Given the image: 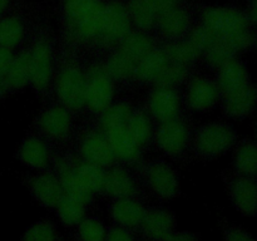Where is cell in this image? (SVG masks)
<instances>
[{
  "instance_id": "cell-9",
  "label": "cell",
  "mask_w": 257,
  "mask_h": 241,
  "mask_svg": "<svg viewBox=\"0 0 257 241\" xmlns=\"http://www.w3.org/2000/svg\"><path fill=\"white\" fill-rule=\"evenodd\" d=\"M30 190L34 197L45 207H57L64 193L59 180L53 173H40L30 180Z\"/></svg>"
},
{
  "instance_id": "cell-32",
  "label": "cell",
  "mask_w": 257,
  "mask_h": 241,
  "mask_svg": "<svg viewBox=\"0 0 257 241\" xmlns=\"http://www.w3.org/2000/svg\"><path fill=\"white\" fill-rule=\"evenodd\" d=\"M235 167L246 177L253 176L257 170V153L253 143H243L238 147L235 155Z\"/></svg>"
},
{
  "instance_id": "cell-33",
  "label": "cell",
  "mask_w": 257,
  "mask_h": 241,
  "mask_svg": "<svg viewBox=\"0 0 257 241\" xmlns=\"http://www.w3.org/2000/svg\"><path fill=\"white\" fill-rule=\"evenodd\" d=\"M23 38V25L17 18L0 20V47L5 49L17 47Z\"/></svg>"
},
{
  "instance_id": "cell-40",
  "label": "cell",
  "mask_w": 257,
  "mask_h": 241,
  "mask_svg": "<svg viewBox=\"0 0 257 241\" xmlns=\"http://www.w3.org/2000/svg\"><path fill=\"white\" fill-rule=\"evenodd\" d=\"M187 77V68L180 64H168L155 80L157 87L172 88Z\"/></svg>"
},
{
  "instance_id": "cell-30",
  "label": "cell",
  "mask_w": 257,
  "mask_h": 241,
  "mask_svg": "<svg viewBox=\"0 0 257 241\" xmlns=\"http://www.w3.org/2000/svg\"><path fill=\"white\" fill-rule=\"evenodd\" d=\"M136 64L137 63L135 60H132L124 53L119 50V52L114 53L109 58V60L107 63V67H105V70H107L110 78L122 80L131 78L135 74Z\"/></svg>"
},
{
  "instance_id": "cell-46",
  "label": "cell",
  "mask_w": 257,
  "mask_h": 241,
  "mask_svg": "<svg viewBox=\"0 0 257 241\" xmlns=\"http://www.w3.org/2000/svg\"><path fill=\"white\" fill-rule=\"evenodd\" d=\"M225 240L226 241H256L250 233L246 231L241 230L237 227L227 228L225 232Z\"/></svg>"
},
{
  "instance_id": "cell-44",
  "label": "cell",
  "mask_w": 257,
  "mask_h": 241,
  "mask_svg": "<svg viewBox=\"0 0 257 241\" xmlns=\"http://www.w3.org/2000/svg\"><path fill=\"white\" fill-rule=\"evenodd\" d=\"M143 2L153 10L156 15H161L167 12V10L175 8L176 0H143Z\"/></svg>"
},
{
  "instance_id": "cell-27",
  "label": "cell",
  "mask_w": 257,
  "mask_h": 241,
  "mask_svg": "<svg viewBox=\"0 0 257 241\" xmlns=\"http://www.w3.org/2000/svg\"><path fill=\"white\" fill-rule=\"evenodd\" d=\"M153 50V42L150 37L142 34V33H132L128 34L122 40L120 52L124 53L127 57L135 60L136 63L140 62L143 57Z\"/></svg>"
},
{
  "instance_id": "cell-18",
  "label": "cell",
  "mask_w": 257,
  "mask_h": 241,
  "mask_svg": "<svg viewBox=\"0 0 257 241\" xmlns=\"http://www.w3.org/2000/svg\"><path fill=\"white\" fill-rule=\"evenodd\" d=\"M39 127L52 138H64L70 130V115L65 108L53 107L39 118Z\"/></svg>"
},
{
  "instance_id": "cell-1",
  "label": "cell",
  "mask_w": 257,
  "mask_h": 241,
  "mask_svg": "<svg viewBox=\"0 0 257 241\" xmlns=\"http://www.w3.org/2000/svg\"><path fill=\"white\" fill-rule=\"evenodd\" d=\"M87 78L74 64H68L60 70L57 79V94L65 107L80 109L85 104Z\"/></svg>"
},
{
  "instance_id": "cell-31",
  "label": "cell",
  "mask_w": 257,
  "mask_h": 241,
  "mask_svg": "<svg viewBox=\"0 0 257 241\" xmlns=\"http://www.w3.org/2000/svg\"><path fill=\"white\" fill-rule=\"evenodd\" d=\"M125 128L138 146L147 143L150 141L151 135H152V125H151L150 118L142 112L131 115L130 120L125 125Z\"/></svg>"
},
{
  "instance_id": "cell-19",
  "label": "cell",
  "mask_w": 257,
  "mask_h": 241,
  "mask_svg": "<svg viewBox=\"0 0 257 241\" xmlns=\"http://www.w3.org/2000/svg\"><path fill=\"white\" fill-rule=\"evenodd\" d=\"M103 190L115 198H131L137 193V187L130 173L123 168H113L105 175Z\"/></svg>"
},
{
  "instance_id": "cell-8",
  "label": "cell",
  "mask_w": 257,
  "mask_h": 241,
  "mask_svg": "<svg viewBox=\"0 0 257 241\" xmlns=\"http://www.w3.org/2000/svg\"><path fill=\"white\" fill-rule=\"evenodd\" d=\"M140 226L146 237L153 241H165L173 232L175 218L168 211L152 208L146 210Z\"/></svg>"
},
{
  "instance_id": "cell-49",
  "label": "cell",
  "mask_w": 257,
  "mask_h": 241,
  "mask_svg": "<svg viewBox=\"0 0 257 241\" xmlns=\"http://www.w3.org/2000/svg\"><path fill=\"white\" fill-rule=\"evenodd\" d=\"M8 2H9V0H0V14L5 10V8H7L8 5Z\"/></svg>"
},
{
  "instance_id": "cell-6",
  "label": "cell",
  "mask_w": 257,
  "mask_h": 241,
  "mask_svg": "<svg viewBox=\"0 0 257 241\" xmlns=\"http://www.w3.org/2000/svg\"><path fill=\"white\" fill-rule=\"evenodd\" d=\"M30 54V83L38 90H45L53 74L52 50L49 44L40 40L33 47Z\"/></svg>"
},
{
  "instance_id": "cell-13",
  "label": "cell",
  "mask_w": 257,
  "mask_h": 241,
  "mask_svg": "<svg viewBox=\"0 0 257 241\" xmlns=\"http://www.w3.org/2000/svg\"><path fill=\"white\" fill-rule=\"evenodd\" d=\"M231 197L233 205L241 213L253 216L256 213L257 187L255 181L248 177H240L231 183Z\"/></svg>"
},
{
  "instance_id": "cell-28",
  "label": "cell",
  "mask_w": 257,
  "mask_h": 241,
  "mask_svg": "<svg viewBox=\"0 0 257 241\" xmlns=\"http://www.w3.org/2000/svg\"><path fill=\"white\" fill-rule=\"evenodd\" d=\"M132 115V108L127 103H117L109 105L103 110L102 126L105 131H112L114 128L125 127Z\"/></svg>"
},
{
  "instance_id": "cell-39",
  "label": "cell",
  "mask_w": 257,
  "mask_h": 241,
  "mask_svg": "<svg viewBox=\"0 0 257 241\" xmlns=\"http://www.w3.org/2000/svg\"><path fill=\"white\" fill-rule=\"evenodd\" d=\"M107 230L95 218H85L79 222L78 238L79 241H104Z\"/></svg>"
},
{
  "instance_id": "cell-16",
  "label": "cell",
  "mask_w": 257,
  "mask_h": 241,
  "mask_svg": "<svg viewBox=\"0 0 257 241\" xmlns=\"http://www.w3.org/2000/svg\"><path fill=\"white\" fill-rule=\"evenodd\" d=\"M146 208L132 198H119L110 207L113 220L122 228H135L141 225Z\"/></svg>"
},
{
  "instance_id": "cell-34",
  "label": "cell",
  "mask_w": 257,
  "mask_h": 241,
  "mask_svg": "<svg viewBox=\"0 0 257 241\" xmlns=\"http://www.w3.org/2000/svg\"><path fill=\"white\" fill-rule=\"evenodd\" d=\"M163 52L168 60L173 62V64L185 65V67L192 63L200 55V50L193 47L190 42L173 43V44L167 45Z\"/></svg>"
},
{
  "instance_id": "cell-23",
  "label": "cell",
  "mask_w": 257,
  "mask_h": 241,
  "mask_svg": "<svg viewBox=\"0 0 257 241\" xmlns=\"http://www.w3.org/2000/svg\"><path fill=\"white\" fill-rule=\"evenodd\" d=\"M19 157L25 165L37 170H43L49 162V152L44 143L38 138H28L19 150Z\"/></svg>"
},
{
  "instance_id": "cell-26",
  "label": "cell",
  "mask_w": 257,
  "mask_h": 241,
  "mask_svg": "<svg viewBox=\"0 0 257 241\" xmlns=\"http://www.w3.org/2000/svg\"><path fill=\"white\" fill-rule=\"evenodd\" d=\"M103 17H104V7L100 3H97L89 12L85 13L75 23L80 37L84 38V39L98 37L102 32Z\"/></svg>"
},
{
  "instance_id": "cell-35",
  "label": "cell",
  "mask_w": 257,
  "mask_h": 241,
  "mask_svg": "<svg viewBox=\"0 0 257 241\" xmlns=\"http://www.w3.org/2000/svg\"><path fill=\"white\" fill-rule=\"evenodd\" d=\"M57 211L62 222L67 226L78 225L84 217V205L67 196L58 203Z\"/></svg>"
},
{
  "instance_id": "cell-29",
  "label": "cell",
  "mask_w": 257,
  "mask_h": 241,
  "mask_svg": "<svg viewBox=\"0 0 257 241\" xmlns=\"http://www.w3.org/2000/svg\"><path fill=\"white\" fill-rule=\"evenodd\" d=\"M74 171L78 177H79V180L87 186L88 190L92 191V192L103 190L105 173L102 170V167L84 161V162L79 163Z\"/></svg>"
},
{
  "instance_id": "cell-45",
  "label": "cell",
  "mask_w": 257,
  "mask_h": 241,
  "mask_svg": "<svg viewBox=\"0 0 257 241\" xmlns=\"http://www.w3.org/2000/svg\"><path fill=\"white\" fill-rule=\"evenodd\" d=\"M104 241H135V238L125 228L112 227L105 232Z\"/></svg>"
},
{
  "instance_id": "cell-21",
  "label": "cell",
  "mask_w": 257,
  "mask_h": 241,
  "mask_svg": "<svg viewBox=\"0 0 257 241\" xmlns=\"http://www.w3.org/2000/svg\"><path fill=\"white\" fill-rule=\"evenodd\" d=\"M107 140L117 157L124 161H136L140 157V146L133 141L125 127L108 131Z\"/></svg>"
},
{
  "instance_id": "cell-47",
  "label": "cell",
  "mask_w": 257,
  "mask_h": 241,
  "mask_svg": "<svg viewBox=\"0 0 257 241\" xmlns=\"http://www.w3.org/2000/svg\"><path fill=\"white\" fill-rule=\"evenodd\" d=\"M13 54L9 49H5V48L0 47V79L3 80V78H5L8 69L10 67V63L13 60Z\"/></svg>"
},
{
  "instance_id": "cell-10",
  "label": "cell",
  "mask_w": 257,
  "mask_h": 241,
  "mask_svg": "<svg viewBox=\"0 0 257 241\" xmlns=\"http://www.w3.org/2000/svg\"><path fill=\"white\" fill-rule=\"evenodd\" d=\"M148 183L151 188L162 198H171L178 191L177 176L172 168L163 162H156L148 167Z\"/></svg>"
},
{
  "instance_id": "cell-50",
  "label": "cell",
  "mask_w": 257,
  "mask_h": 241,
  "mask_svg": "<svg viewBox=\"0 0 257 241\" xmlns=\"http://www.w3.org/2000/svg\"><path fill=\"white\" fill-rule=\"evenodd\" d=\"M0 84H2V79H0Z\"/></svg>"
},
{
  "instance_id": "cell-3",
  "label": "cell",
  "mask_w": 257,
  "mask_h": 241,
  "mask_svg": "<svg viewBox=\"0 0 257 241\" xmlns=\"http://www.w3.org/2000/svg\"><path fill=\"white\" fill-rule=\"evenodd\" d=\"M113 99L112 78L105 67L94 65L89 69L85 88V103L93 112H103Z\"/></svg>"
},
{
  "instance_id": "cell-11",
  "label": "cell",
  "mask_w": 257,
  "mask_h": 241,
  "mask_svg": "<svg viewBox=\"0 0 257 241\" xmlns=\"http://www.w3.org/2000/svg\"><path fill=\"white\" fill-rule=\"evenodd\" d=\"M180 109V97L172 88L157 87L150 97V110L158 120L176 119Z\"/></svg>"
},
{
  "instance_id": "cell-38",
  "label": "cell",
  "mask_w": 257,
  "mask_h": 241,
  "mask_svg": "<svg viewBox=\"0 0 257 241\" xmlns=\"http://www.w3.org/2000/svg\"><path fill=\"white\" fill-rule=\"evenodd\" d=\"M57 232L50 221H40L30 226L23 235L22 241H57Z\"/></svg>"
},
{
  "instance_id": "cell-14",
  "label": "cell",
  "mask_w": 257,
  "mask_h": 241,
  "mask_svg": "<svg viewBox=\"0 0 257 241\" xmlns=\"http://www.w3.org/2000/svg\"><path fill=\"white\" fill-rule=\"evenodd\" d=\"M55 166H57L58 171H59V182L63 188L64 196L73 198V200L78 201V202L83 203V205L89 202L92 200L93 192L88 190L87 186L79 180L75 171L70 168L67 165V162L62 160L58 161Z\"/></svg>"
},
{
  "instance_id": "cell-48",
  "label": "cell",
  "mask_w": 257,
  "mask_h": 241,
  "mask_svg": "<svg viewBox=\"0 0 257 241\" xmlns=\"http://www.w3.org/2000/svg\"><path fill=\"white\" fill-rule=\"evenodd\" d=\"M165 241H197V238L190 232H172Z\"/></svg>"
},
{
  "instance_id": "cell-12",
  "label": "cell",
  "mask_w": 257,
  "mask_h": 241,
  "mask_svg": "<svg viewBox=\"0 0 257 241\" xmlns=\"http://www.w3.org/2000/svg\"><path fill=\"white\" fill-rule=\"evenodd\" d=\"M80 151L85 162L93 163L99 167L112 165L115 157L108 140L100 133L87 135V137L83 140Z\"/></svg>"
},
{
  "instance_id": "cell-43",
  "label": "cell",
  "mask_w": 257,
  "mask_h": 241,
  "mask_svg": "<svg viewBox=\"0 0 257 241\" xmlns=\"http://www.w3.org/2000/svg\"><path fill=\"white\" fill-rule=\"evenodd\" d=\"M221 39H225L231 45V48L235 52H237V50L247 49V48H250L252 45L253 35L247 29H245L240 30L237 33H233V34L228 35L226 38H221Z\"/></svg>"
},
{
  "instance_id": "cell-15",
  "label": "cell",
  "mask_w": 257,
  "mask_h": 241,
  "mask_svg": "<svg viewBox=\"0 0 257 241\" xmlns=\"http://www.w3.org/2000/svg\"><path fill=\"white\" fill-rule=\"evenodd\" d=\"M218 98V88L211 80L195 78L188 88V104L195 110H205L212 107Z\"/></svg>"
},
{
  "instance_id": "cell-22",
  "label": "cell",
  "mask_w": 257,
  "mask_h": 241,
  "mask_svg": "<svg viewBox=\"0 0 257 241\" xmlns=\"http://www.w3.org/2000/svg\"><path fill=\"white\" fill-rule=\"evenodd\" d=\"M170 60L163 50H155L148 53L136 64L135 74L145 82H155L158 75L168 65Z\"/></svg>"
},
{
  "instance_id": "cell-25",
  "label": "cell",
  "mask_w": 257,
  "mask_h": 241,
  "mask_svg": "<svg viewBox=\"0 0 257 241\" xmlns=\"http://www.w3.org/2000/svg\"><path fill=\"white\" fill-rule=\"evenodd\" d=\"M5 82L10 88L19 89L30 82V54L23 52L13 58L10 67L5 74Z\"/></svg>"
},
{
  "instance_id": "cell-41",
  "label": "cell",
  "mask_w": 257,
  "mask_h": 241,
  "mask_svg": "<svg viewBox=\"0 0 257 241\" xmlns=\"http://www.w3.org/2000/svg\"><path fill=\"white\" fill-rule=\"evenodd\" d=\"M218 39L220 38L210 28L202 25V27H198L195 30H192L190 37V43L201 52V50H207Z\"/></svg>"
},
{
  "instance_id": "cell-7",
  "label": "cell",
  "mask_w": 257,
  "mask_h": 241,
  "mask_svg": "<svg viewBox=\"0 0 257 241\" xmlns=\"http://www.w3.org/2000/svg\"><path fill=\"white\" fill-rule=\"evenodd\" d=\"M188 141V132L181 120L171 119L162 122L157 131V143L167 155L177 156L185 150Z\"/></svg>"
},
{
  "instance_id": "cell-2",
  "label": "cell",
  "mask_w": 257,
  "mask_h": 241,
  "mask_svg": "<svg viewBox=\"0 0 257 241\" xmlns=\"http://www.w3.org/2000/svg\"><path fill=\"white\" fill-rule=\"evenodd\" d=\"M235 131L223 123H210L200 130L196 137V148L206 157L221 155L235 143Z\"/></svg>"
},
{
  "instance_id": "cell-5",
  "label": "cell",
  "mask_w": 257,
  "mask_h": 241,
  "mask_svg": "<svg viewBox=\"0 0 257 241\" xmlns=\"http://www.w3.org/2000/svg\"><path fill=\"white\" fill-rule=\"evenodd\" d=\"M131 24L127 9L119 3H112L104 7L102 32L98 35L99 42L109 45L123 40L130 34Z\"/></svg>"
},
{
  "instance_id": "cell-42",
  "label": "cell",
  "mask_w": 257,
  "mask_h": 241,
  "mask_svg": "<svg viewBox=\"0 0 257 241\" xmlns=\"http://www.w3.org/2000/svg\"><path fill=\"white\" fill-rule=\"evenodd\" d=\"M97 3L98 0H65V14L70 20L77 23Z\"/></svg>"
},
{
  "instance_id": "cell-20",
  "label": "cell",
  "mask_w": 257,
  "mask_h": 241,
  "mask_svg": "<svg viewBox=\"0 0 257 241\" xmlns=\"http://www.w3.org/2000/svg\"><path fill=\"white\" fill-rule=\"evenodd\" d=\"M256 105V90L251 85L226 95L225 112L235 118H242L250 114Z\"/></svg>"
},
{
  "instance_id": "cell-17",
  "label": "cell",
  "mask_w": 257,
  "mask_h": 241,
  "mask_svg": "<svg viewBox=\"0 0 257 241\" xmlns=\"http://www.w3.org/2000/svg\"><path fill=\"white\" fill-rule=\"evenodd\" d=\"M246 85H248V73L240 62L232 59L220 68L218 89L226 95L237 92Z\"/></svg>"
},
{
  "instance_id": "cell-24",
  "label": "cell",
  "mask_w": 257,
  "mask_h": 241,
  "mask_svg": "<svg viewBox=\"0 0 257 241\" xmlns=\"http://www.w3.org/2000/svg\"><path fill=\"white\" fill-rule=\"evenodd\" d=\"M158 24L163 35L168 38H177L187 30L190 25V17L183 9L172 8L160 15Z\"/></svg>"
},
{
  "instance_id": "cell-4",
  "label": "cell",
  "mask_w": 257,
  "mask_h": 241,
  "mask_svg": "<svg viewBox=\"0 0 257 241\" xmlns=\"http://www.w3.org/2000/svg\"><path fill=\"white\" fill-rule=\"evenodd\" d=\"M203 22L218 38H226L247 29V19L242 13L228 8H210L203 13Z\"/></svg>"
},
{
  "instance_id": "cell-36",
  "label": "cell",
  "mask_w": 257,
  "mask_h": 241,
  "mask_svg": "<svg viewBox=\"0 0 257 241\" xmlns=\"http://www.w3.org/2000/svg\"><path fill=\"white\" fill-rule=\"evenodd\" d=\"M127 12L135 24L142 29L152 28L156 23V18H157V15L143 0H131Z\"/></svg>"
},
{
  "instance_id": "cell-37",
  "label": "cell",
  "mask_w": 257,
  "mask_h": 241,
  "mask_svg": "<svg viewBox=\"0 0 257 241\" xmlns=\"http://www.w3.org/2000/svg\"><path fill=\"white\" fill-rule=\"evenodd\" d=\"M235 50L225 39H218L207 49V62L211 67L221 68L233 59Z\"/></svg>"
}]
</instances>
